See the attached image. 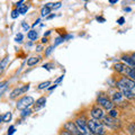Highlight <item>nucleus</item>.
Here are the masks:
<instances>
[{
  "label": "nucleus",
  "instance_id": "1",
  "mask_svg": "<svg viewBox=\"0 0 135 135\" xmlns=\"http://www.w3.org/2000/svg\"><path fill=\"white\" fill-rule=\"evenodd\" d=\"M117 87L119 88L123 97L127 99H135V81L127 77H123L117 81Z\"/></svg>",
  "mask_w": 135,
  "mask_h": 135
},
{
  "label": "nucleus",
  "instance_id": "2",
  "mask_svg": "<svg viewBox=\"0 0 135 135\" xmlns=\"http://www.w3.org/2000/svg\"><path fill=\"white\" fill-rule=\"evenodd\" d=\"M87 124H88L89 129H90L91 133L94 135H105L106 134V129L103 123H100V122L92 118V119H89L87 122Z\"/></svg>",
  "mask_w": 135,
  "mask_h": 135
},
{
  "label": "nucleus",
  "instance_id": "3",
  "mask_svg": "<svg viewBox=\"0 0 135 135\" xmlns=\"http://www.w3.org/2000/svg\"><path fill=\"white\" fill-rule=\"evenodd\" d=\"M74 124H76L78 131L82 135H94L91 133L90 129H89L88 124H87V122L85 120V118H78V119L74 122Z\"/></svg>",
  "mask_w": 135,
  "mask_h": 135
},
{
  "label": "nucleus",
  "instance_id": "4",
  "mask_svg": "<svg viewBox=\"0 0 135 135\" xmlns=\"http://www.w3.org/2000/svg\"><path fill=\"white\" fill-rule=\"evenodd\" d=\"M32 105H34V98L30 97V96H25V97L18 100L16 107L19 110H25V109L29 108Z\"/></svg>",
  "mask_w": 135,
  "mask_h": 135
},
{
  "label": "nucleus",
  "instance_id": "5",
  "mask_svg": "<svg viewBox=\"0 0 135 135\" xmlns=\"http://www.w3.org/2000/svg\"><path fill=\"white\" fill-rule=\"evenodd\" d=\"M97 103L99 104L103 108L107 109V110H112L113 107H114V104H113L112 100H109L107 97H105V96H99L97 99Z\"/></svg>",
  "mask_w": 135,
  "mask_h": 135
},
{
  "label": "nucleus",
  "instance_id": "6",
  "mask_svg": "<svg viewBox=\"0 0 135 135\" xmlns=\"http://www.w3.org/2000/svg\"><path fill=\"white\" fill-rule=\"evenodd\" d=\"M63 127H64V129L70 135H82L79 131H78L76 124H74L73 122H68V123H65L64 125H63Z\"/></svg>",
  "mask_w": 135,
  "mask_h": 135
},
{
  "label": "nucleus",
  "instance_id": "7",
  "mask_svg": "<svg viewBox=\"0 0 135 135\" xmlns=\"http://www.w3.org/2000/svg\"><path fill=\"white\" fill-rule=\"evenodd\" d=\"M103 122H104V125L110 127V128H116V127H118V123H117L118 120H116L115 118L110 117V116H104Z\"/></svg>",
  "mask_w": 135,
  "mask_h": 135
},
{
  "label": "nucleus",
  "instance_id": "8",
  "mask_svg": "<svg viewBox=\"0 0 135 135\" xmlns=\"http://www.w3.org/2000/svg\"><path fill=\"white\" fill-rule=\"evenodd\" d=\"M28 89H29V86H28V85L23 86V87H19V88L14 89V90H12V92L10 94V99H15V98L18 97L19 95L24 94V92H26Z\"/></svg>",
  "mask_w": 135,
  "mask_h": 135
},
{
  "label": "nucleus",
  "instance_id": "9",
  "mask_svg": "<svg viewBox=\"0 0 135 135\" xmlns=\"http://www.w3.org/2000/svg\"><path fill=\"white\" fill-rule=\"evenodd\" d=\"M91 116H92V118L96 119V120L103 119V118H104L103 108H100V107H94V108L91 109Z\"/></svg>",
  "mask_w": 135,
  "mask_h": 135
},
{
  "label": "nucleus",
  "instance_id": "10",
  "mask_svg": "<svg viewBox=\"0 0 135 135\" xmlns=\"http://www.w3.org/2000/svg\"><path fill=\"white\" fill-rule=\"evenodd\" d=\"M35 104V110H38V109L43 108V107H45V104H46V98L45 97H41L38 98L37 100H36Z\"/></svg>",
  "mask_w": 135,
  "mask_h": 135
},
{
  "label": "nucleus",
  "instance_id": "11",
  "mask_svg": "<svg viewBox=\"0 0 135 135\" xmlns=\"http://www.w3.org/2000/svg\"><path fill=\"white\" fill-rule=\"evenodd\" d=\"M123 95L120 94V92H115L113 95V104H122L123 103Z\"/></svg>",
  "mask_w": 135,
  "mask_h": 135
},
{
  "label": "nucleus",
  "instance_id": "12",
  "mask_svg": "<svg viewBox=\"0 0 135 135\" xmlns=\"http://www.w3.org/2000/svg\"><path fill=\"white\" fill-rule=\"evenodd\" d=\"M114 69L117 72H122V73H125L126 72V69H127V65L123 64V63H116L114 65Z\"/></svg>",
  "mask_w": 135,
  "mask_h": 135
},
{
  "label": "nucleus",
  "instance_id": "13",
  "mask_svg": "<svg viewBox=\"0 0 135 135\" xmlns=\"http://www.w3.org/2000/svg\"><path fill=\"white\" fill-rule=\"evenodd\" d=\"M41 61V58L39 56H34V58H30V59L27 60V65H29V67H33V65L37 64L38 62Z\"/></svg>",
  "mask_w": 135,
  "mask_h": 135
},
{
  "label": "nucleus",
  "instance_id": "14",
  "mask_svg": "<svg viewBox=\"0 0 135 135\" xmlns=\"http://www.w3.org/2000/svg\"><path fill=\"white\" fill-rule=\"evenodd\" d=\"M125 73H126L127 76L129 77V79H132L133 81H135V70H134V69H132V68L127 67L126 72H125Z\"/></svg>",
  "mask_w": 135,
  "mask_h": 135
},
{
  "label": "nucleus",
  "instance_id": "15",
  "mask_svg": "<svg viewBox=\"0 0 135 135\" xmlns=\"http://www.w3.org/2000/svg\"><path fill=\"white\" fill-rule=\"evenodd\" d=\"M122 60H123L124 62H126L129 67H132V69L134 68V63H133L132 59H131V56H128V55H123V56H122Z\"/></svg>",
  "mask_w": 135,
  "mask_h": 135
},
{
  "label": "nucleus",
  "instance_id": "16",
  "mask_svg": "<svg viewBox=\"0 0 135 135\" xmlns=\"http://www.w3.org/2000/svg\"><path fill=\"white\" fill-rule=\"evenodd\" d=\"M27 37L29 38L30 41H35L36 38H37V33H36V30H34V29L29 30V32L27 33Z\"/></svg>",
  "mask_w": 135,
  "mask_h": 135
},
{
  "label": "nucleus",
  "instance_id": "17",
  "mask_svg": "<svg viewBox=\"0 0 135 135\" xmlns=\"http://www.w3.org/2000/svg\"><path fill=\"white\" fill-rule=\"evenodd\" d=\"M8 61H9V58L7 56V58H5V59L2 60V61L0 62V73L3 71V69L6 68V65L8 64Z\"/></svg>",
  "mask_w": 135,
  "mask_h": 135
},
{
  "label": "nucleus",
  "instance_id": "18",
  "mask_svg": "<svg viewBox=\"0 0 135 135\" xmlns=\"http://www.w3.org/2000/svg\"><path fill=\"white\" fill-rule=\"evenodd\" d=\"M51 10H52V9L48 8V7H43V8H42V11H41V15L43 16V17H46V16H48Z\"/></svg>",
  "mask_w": 135,
  "mask_h": 135
},
{
  "label": "nucleus",
  "instance_id": "19",
  "mask_svg": "<svg viewBox=\"0 0 135 135\" xmlns=\"http://www.w3.org/2000/svg\"><path fill=\"white\" fill-rule=\"evenodd\" d=\"M7 85H8V81H3V82H0V96L3 94V91L7 89Z\"/></svg>",
  "mask_w": 135,
  "mask_h": 135
},
{
  "label": "nucleus",
  "instance_id": "20",
  "mask_svg": "<svg viewBox=\"0 0 135 135\" xmlns=\"http://www.w3.org/2000/svg\"><path fill=\"white\" fill-rule=\"evenodd\" d=\"M50 85H51V81H45V82H42V83H39V86H38V89H39V90L45 89V88L48 89V86H50Z\"/></svg>",
  "mask_w": 135,
  "mask_h": 135
},
{
  "label": "nucleus",
  "instance_id": "21",
  "mask_svg": "<svg viewBox=\"0 0 135 135\" xmlns=\"http://www.w3.org/2000/svg\"><path fill=\"white\" fill-rule=\"evenodd\" d=\"M17 10H18V12H19V14H23V15H24V14H26V12H27L28 7H27L26 5H23V6H20L19 8L17 9Z\"/></svg>",
  "mask_w": 135,
  "mask_h": 135
},
{
  "label": "nucleus",
  "instance_id": "22",
  "mask_svg": "<svg viewBox=\"0 0 135 135\" xmlns=\"http://www.w3.org/2000/svg\"><path fill=\"white\" fill-rule=\"evenodd\" d=\"M10 119H11V113H6V114L2 116L3 122H9Z\"/></svg>",
  "mask_w": 135,
  "mask_h": 135
},
{
  "label": "nucleus",
  "instance_id": "23",
  "mask_svg": "<svg viewBox=\"0 0 135 135\" xmlns=\"http://www.w3.org/2000/svg\"><path fill=\"white\" fill-rule=\"evenodd\" d=\"M109 116L113 118H116L118 116V112L115 110V109H112V110H109Z\"/></svg>",
  "mask_w": 135,
  "mask_h": 135
},
{
  "label": "nucleus",
  "instance_id": "24",
  "mask_svg": "<svg viewBox=\"0 0 135 135\" xmlns=\"http://www.w3.org/2000/svg\"><path fill=\"white\" fill-rule=\"evenodd\" d=\"M32 114V110H30L29 108H27V109H25V110H23V113H21V116H28V115H30Z\"/></svg>",
  "mask_w": 135,
  "mask_h": 135
},
{
  "label": "nucleus",
  "instance_id": "25",
  "mask_svg": "<svg viewBox=\"0 0 135 135\" xmlns=\"http://www.w3.org/2000/svg\"><path fill=\"white\" fill-rule=\"evenodd\" d=\"M18 15H19V12H18L17 9H15V10H12L11 11V18L12 19H16V18L18 17Z\"/></svg>",
  "mask_w": 135,
  "mask_h": 135
},
{
  "label": "nucleus",
  "instance_id": "26",
  "mask_svg": "<svg viewBox=\"0 0 135 135\" xmlns=\"http://www.w3.org/2000/svg\"><path fill=\"white\" fill-rule=\"evenodd\" d=\"M15 132H16L15 126H10V127H9V129H8V135H12Z\"/></svg>",
  "mask_w": 135,
  "mask_h": 135
},
{
  "label": "nucleus",
  "instance_id": "27",
  "mask_svg": "<svg viewBox=\"0 0 135 135\" xmlns=\"http://www.w3.org/2000/svg\"><path fill=\"white\" fill-rule=\"evenodd\" d=\"M55 43H54V46H55V45H58V44H60V43H62V42H64V37H58L55 39Z\"/></svg>",
  "mask_w": 135,
  "mask_h": 135
},
{
  "label": "nucleus",
  "instance_id": "28",
  "mask_svg": "<svg viewBox=\"0 0 135 135\" xmlns=\"http://www.w3.org/2000/svg\"><path fill=\"white\" fill-rule=\"evenodd\" d=\"M21 39H23V34H17V36H16V42H18V43H21Z\"/></svg>",
  "mask_w": 135,
  "mask_h": 135
},
{
  "label": "nucleus",
  "instance_id": "29",
  "mask_svg": "<svg viewBox=\"0 0 135 135\" xmlns=\"http://www.w3.org/2000/svg\"><path fill=\"white\" fill-rule=\"evenodd\" d=\"M21 26H23V28L25 30H28V29H29V25H28V24H26V23H23V24H21Z\"/></svg>",
  "mask_w": 135,
  "mask_h": 135
},
{
  "label": "nucleus",
  "instance_id": "30",
  "mask_svg": "<svg viewBox=\"0 0 135 135\" xmlns=\"http://www.w3.org/2000/svg\"><path fill=\"white\" fill-rule=\"evenodd\" d=\"M117 23H118V25H123V24L125 23V18H124V17H120L119 19L117 20Z\"/></svg>",
  "mask_w": 135,
  "mask_h": 135
},
{
  "label": "nucleus",
  "instance_id": "31",
  "mask_svg": "<svg viewBox=\"0 0 135 135\" xmlns=\"http://www.w3.org/2000/svg\"><path fill=\"white\" fill-rule=\"evenodd\" d=\"M129 132H131V134H134V133H135V124H132V125H131Z\"/></svg>",
  "mask_w": 135,
  "mask_h": 135
},
{
  "label": "nucleus",
  "instance_id": "32",
  "mask_svg": "<svg viewBox=\"0 0 135 135\" xmlns=\"http://www.w3.org/2000/svg\"><path fill=\"white\" fill-rule=\"evenodd\" d=\"M52 48H53L52 46H51V47H48V48H47V51H46V53H45V55H50V53L52 52Z\"/></svg>",
  "mask_w": 135,
  "mask_h": 135
},
{
  "label": "nucleus",
  "instance_id": "33",
  "mask_svg": "<svg viewBox=\"0 0 135 135\" xmlns=\"http://www.w3.org/2000/svg\"><path fill=\"white\" fill-rule=\"evenodd\" d=\"M23 3H24L23 0H21V1H19V2H17V8H19L20 6H23Z\"/></svg>",
  "mask_w": 135,
  "mask_h": 135
},
{
  "label": "nucleus",
  "instance_id": "34",
  "mask_svg": "<svg viewBox=\"0 0 135 135\" xmlns=\"http://www.w3.org/2000/svg\"><path fill=\"white\" fill-rule=\"evenodd\" d=\"M96 19H97L98 21H105V19H104V18H101V17H96Z\"/></svg>",
  "mask_w": 135,
  "mask_h": 135
},
{
  "label": "nucleus",
  "instance_id": "35",
  "mask_svg": "<svg viewBox=\"0 0 135 135\" xmlns=\"http://www.w3.org/2000/svg\"><path fill=\"white\" fill-rule=\"evenodd\" d=\"M54 17H55V15H54V14H53V15H50V16H47V19H52V18H54Z\"/></svg>",
  "mask_w": 135,
  "mask_h": 135
},
{
  "label": "nucleus",
  "instance_id": "36",
  "mask_svg": "<svg viewBox=\"0 0 135 135\" xmlns=\"http://www.w3.org/2000/svg\"><path fill=\"white\" fill-rule=\"evenodd\" d=\"M109 3H112V5H114V3H117V0H110V1H109Z\"/></svg>",
  "mask_w": 135,
  "mask_h": 135
},
{
  "label": "nucleus",
  "instance_id": "37",
  "mask_svg": "<svg viewBox=\"0 0 135 135\" xmlns=\"http://www.w3.org/2000/svg\"><path fill=\"white\" fill-rule=\"evenodd\" d=\"M46 42H47V38L46 37H43V39H42V43L44 44V43H46Z\"/></svg>",
  "mask_w": 135,
  "mask_h": 135
},
{
  "label": "nucleus",
  "instance_id": "38",
  "mask_svg": "<svg viewBox=\"0 0 135 135\" xmlns=\"http://www.w3.org/2000/svg\"><path fill=\"white\" fill-rule=\"evenodd\" d=\"M55 88H56V85H54V86H52V87H50L48 90H53V89H55Z\"/></svg>",
  "mask_w": 135,
  "mask_h": 135
},
{
  "label": "nucleus",
  "instance_id": "39",
  "mask_svg": "<svg viewBox=\"0 0 135 135\" xmlns=\"http://www.w3.org/2000/svg\"><path fill=\"white\" fill-rule=\"evenodd\" d=\"M38 23H39V19H37V20H36L35 23H34V25H33V27H35V26H36V25H37Z\"/></svg>",
  "mask_w": 135,
  "mask_h": 135
},
{
  "label": "nucleus",
  "instance_id": "40",
  "mask_svg": "<svg viewBox=\"0 0 135 135\" xmlns=\"http://www.w3.org/2000/svg\"><path fill=\"white\" fill-rule=\"evenodd\" d=\"M36 51H38V52H39V51H42V46H37V50Z\"/></svg>",
  "mask_w": 135,
  "mask_h": 135
},
{
  "label": "nucleus",
  "instance_id": "41",
  "mask_svg": "<svg viewBox=\"0 0 135 135\" xmlns=\"http://www.w3.org/2000/svg\"><path fill=\"white\" fill-rule=\"evenodd\" d=\"M1 122H3V120H2V116L0 115V123H1Z\"/></svg>",
  "mask_w": 135,
  "mask_h": 135
}]
</instances>
